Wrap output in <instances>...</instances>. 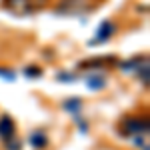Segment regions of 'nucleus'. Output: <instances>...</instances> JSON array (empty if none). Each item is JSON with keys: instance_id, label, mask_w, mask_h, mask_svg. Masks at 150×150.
<instances>
[{"instance_id": "nucleus-3", "label": "nucleus", "mask_w": 150, "mask_h": 150, "mask_svg": "<svg viewBox=\"0 0 150 150\" xmlns=\"http://www.w3.org/2000/svg\"><path fill=\"white\" fill-rule=\"evenodd\" d=\"M12 134H14V122L8 114H4L0 118V138L6 142L8 138H12Z\"/></svg>"}, {"instance_id": "nucleus-4", "label": "nucleus", "mask_w": 150, "mask_h": 150, "mask_svg": "<svg viewBox=\"0 0 150 150\" xmlns=\"http://www.w3.org/2000/svg\"><path fill=\"white\" fill-rule=\"evenodd\" d=\"M46 144H48V136L42 130H34V132L30 134V146H34L36 150L46 148Z\"/></svg>"}, {"instance_id": "nucleus-6", "label": "nucleus", "mask_w": 150, "mask_h": 150, "mask_svg": "<svg viewBox=\"0 0 150 150\" xmlns=\"http://www.w3.org/2000/svg\"><path fill=\"white\" fill-rule=\"evenodd\" d=\"M8 4H10L14 10H20V12H26L28 8L32 10L34 6H32V0H6Z\"/></svg>"}, {"instance_id": "nucleus-5", "label": "nucleus", "mask_w": 150, "mask_h": 150, "mask_svg": "<svg viewBox=\"0 0 150 150\" xmlns=\"http://www.w3.org/2000/svg\"><path fill=\"white\" fill-rule=\"evenodd\" d=\"M80 106H82L80 98H68V100H64V102H62V108H64L66 112H72V114L80 112Z\"/></svg>"}, {"instance_id": "nucleus-9", "label": "nucleus", "mask_w": 150, "mask_h": 150, "mask_svg": "<svg viewBox=\"0 0 150 150\" xmlns=\"http://www.w3.org/2000/svg\"><path fill=\"white\" fill-rule=\"evenodd\" d=\"M0 78H4V80L12 82L14 78H16V74L12 72V70H6V68H0Z\"/></svg>"}, {"instance_id": "nucleus-2", "label": "nucleus", "mask_w": 150, "mask_h": 150, "mask_svg": "<svg viewBox=\"0 0 150 150\" xmlns=\"http://www.w3.org/2000/svg\"><path fill=\"white\" fill-rule=\"evenodd\" d=\"M116 32V26L114 22H110V20H104L100 26H98V30H96V38H94L90 44H98V42H104V40H108L110 36Z\"/></svg>"}, {"instance_id": "nucleus-1", "label": "nucleus", "mask_w": 150, "mask_h": 150, "mask_svg": "<svg viewBox=\"0 0 150 150\" xmlns=\"http://www.w3.org/2000/svg\"><path fill=\"white\" fill-rule=\"evenodd\" d=\"M120 132L124 136H140V134H148V120L146 118H140V116H128L126 120L122 122Z\"/></svg>"}, {"instance_id": "nucleus-10", "label": "nucleus", "mask_w": 150, "mask_h": 150, "mask_svg": "<svg viewBox=\"0 0 150 150\" xmlns=\"http://www.w3.org/2000/svg\"><path fill=\"white\" fill-rule=\"evenodd\" d=\"M4 144H6L8 150H20V142H16V138H8Z\"/></svg>"}, {"instance_id": "nucleus-7", "label": "nucleus", "mask_w": 150, "mask_h": 150, "mask_svg": "<svg viewBox=\"0 0 150 150\" xmlns=\"http://www.w3.org/2000/svg\"><path fill=\"white\" fill-rule=\"evenodd\" d=\"M106 86V78L100 76V74H96V76H90L88 78V88H92V90H100Z\"/></svg>"}, {"instance_id": "nucleus-8", "label": "nucleus", "mask_w": 150, "mask_h": 150, "mask_svg": "<svg viewBox=\"0 0 150 150\" xmlns=\"http://www.w3.org/2000/svg\"><path fill=\"white\" fill-rule=\"evenodd\" d=\"M24 74H26L28 78H38V76L42 74V70H40V68H36V66H28V68L24 70Z\"/></svg>"}]
</instances>
